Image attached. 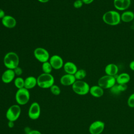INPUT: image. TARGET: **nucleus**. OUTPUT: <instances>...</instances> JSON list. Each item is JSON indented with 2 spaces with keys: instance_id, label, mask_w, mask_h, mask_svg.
<instances>
[{
  "instance_id": "22",
  "label": "nucleus",
  "mask_w": 134,
  "mask_h": 134,
  "mask_svg": "<svg viewBox=\"0 0 134 134\" xmlns=\"http://www.w3.org/2000/svg\"><path fill=\"white\" fill-rule=\"evenodd\" d=\"M14 84L17 89L24 88L25 85V79L20 76H17L14 79Z\"/></svg>"
},
{
  "instance_id": "3",
  "label": "nucleus",
  "mask_w": 134,
  "mask_h": 134,
  "mask_svg": "<svg viewBox=\"0 0 134 134\" xmlns=\"http://www.w3.org/2000/svg\"><path fill=\"white\" fill-rule=\"evenodd\" d=\"M37 85L41 88H50L54 84V78L51 73H42L37 77Z\"/></svg>"
},
{
  "instance_id": "19",
  "label": "nucleus",
  "mask_w": 134,
  "mask_h": 134,
  "mask_svg": "<svg viewBox=\"0 0 134 134\" xmlns=\"http://www.w3.org/2000/svg\"><path fill=\"white\" fill-rule=\"evenodd\" d=\"M36 85H37V80L35 76H29L25 79L24 87L27 90L34 88Z\"/></svg>"
},
{
  "instance_id": "6",
  "label": "nucleus",
  "mask_w": 134,
  "mask_h": 134,
  "mask_svg": "<svg viewBox=\"0 0 134 134\" xmlns=\"http://www.w3.org/2000/svg\"><path fill=\"white\" fill-rule=\"evenodd\" d=\"M21 108L20 105L14 104L11 105L6 112V117L8 121H15L20 116Z\"/></svg>"
},
{
  "instance_id": "28",
  "label": "nucleus",
  "mask_w": 134,
  "mask_h": 134,
  "mask_svg": "<svg viewBox=\"0 0 134 134\" xmlns=\"http://www.w3.org/2000/svg\"><path fill=\"white\" fill-rule=\"evenodd\" d=\"M83 4L82 0H75L73 3V6L75 8H80L82 7Z\"/></svg>"
},
{
  "instance_id": "15",
  "label": "nucleus",
  "mask_w": 134,
  "mask_h": 134,
  "mask_svg": "<svg viewBox=\"0 0 134 134\" xmlns=\"http://www.w3.org/2000/svg\"><path fill=\"white\" fill-rule=\"evenodd\" d=\"M76 80L74 75L66 73L61 77L60 82L63 86H72Z\"/></svg>"
},
{
  "instance_id": "13",
  "label": "nucleus",
  "mask_w": 134,
  "mask_h": 134,
  "mask_svg": "<svg viewBox=\"0 0 134 134\" xmlns=\"http://www.w3.org/2000/svg\"><path fill=\"white\" fill-rule=\"evenodd\" d=\"M15 74L13 70L7 69L2 73L1 76L2 81L5 84H8L12 82L15 79Z\"/></svg>"
},
{
  "instance_id": "31",
  "label": "nucleus",
  "mask_w": 134,
  "mask_h": 134,
  "mask_svg": "<svg viewBox=\"0 0 134 134\" xmlns=\"http://www.w3.org/2000/svg\"><path fill=\"white\" fill-rule=\"evenodd\" d=\"M27 134H42L41 132L38 130H31L27 132Z\"/></svg>"
},
{
  "instance_id": "4",
  "label": "nucleus",
  "mask_w": 134,
  "mask_h": 134,
  "mask_svg": "<svg viewBox=\"0 0 134 134\" xmlns=\"http://www.w3.org/2000/svg\"><path fill=\"white\" fill-rule=\"evenodd\" d=\"M90 86L89 84L83 80H76L72 85L73 91L79 95H85L89 93Z\"/></svg>"
},
{
  "instance_id": "10",
  "label": "nucleus",
  "mask_w": 134,
  "mask_h": 134,
  "mask_svg": "<svg viewBox=\"0 0 134 134\" xmlns=\"http://www.w3.org/2000/svg\"><path fill=\"white\" fill-rule=\"evenodd\" d=\"M41 114V107L39 104L38 102H33L30 105L28 115L30 119L32 120H36L38 119Z\"/></svg>"
},
{
  "instance_id": "17",
  "label": "nucleus",
  "mask_w": 134,
  "mask_h": 134,
  "mask_svg": "<svg viewBox=\"0 0 134 134\" xmlns=\"http://www.w3.org/2000/svg\"><path fill=\"white\" fill-rule=\"evenodd\" d=\"M63 68L64 72L66 74L72 75H74L75 72L78 70L76 65L71 61H67L64 63Z\"/></svg>"
},
{
  "instance_id": "9",
  "label": "nucleus",
  "mask_w": 134,
  "mask_h": 134,
  "mask_svg": "<svg viewBox=\"0 0 134 134\" xmlns=\"http://www.w3.org/2000/svg\"><path fill=\"white\" fill-rule=\"evenodd\" d=\"M105 124L102 120H95L92 122L89 127L88 131L90 134H101L105 129Z\"/></svg>"
},
{
  "instance_id": "1",
  "label": "nucleus",
  "mask_w": 134,
  "mask_h": 134,
  "mask_svg": "<svg viewBox=\"0 0 134 134\" xmlns=\"http://www.w3.org/2000/svg\"><path fill=\"white\" fill-rule=\"evenodd\" d=\"M104 23L109 26H116L121 21L120 14L117 10H110L106 12L102 16Z\"/></svg>"
},
{
  "instance_id": "12",
  "label": "nucleus",
  "mask_w": 134,
  "mask_h": 134,
  "mask_svg": "<svg viewBox=\"0 0 134 134\" xmlns=\"http://www.w3.org/2000/svg\"><path fill=\"white\" fill-rule=\"evenodd\" d=\"M1 22L5 27L9 29L15 28L17 25L16 19L13 16L9 15H6L1 19Z\"/></svg>"
},
{
  "instance_id": "5",
  "label": "nucleus",
  "mask_w": 134,
  "mask_h": 134,
  "mask_svg": "<svg viewBox=\"0 0 134 134\" xmlns=\"http://www.w3.org/2000/svg\"><path fill=\"white\" fill-rule=\"evenodd\" d=\"M15 100L18 105H25L30 99V93L28 90L24 87L18 89L15 94Z\"/></svg>"
},
{
  "instance_id": "7",
  "label": "nucleus",
  "mask_w": 134,
  "mask_h": 134,
  "mask_svg": "<svg viewBox=\"0 0 134 134\" xmlns=\"http://www.w3.org/2000/svg\"><path fill=\"white\" fill-rule=\"evenodd\" d=\"M97 85L102 87L104 90L110 89L116 84L115 76L108 75H104L101 76L98 80Z\"/></svg>"
},
{
  "instance_id": "29",
  "label": "nucleus",
  "mask_w": 134,
  "mask_h": 134,
  "mask_svg": "<svg viewBox=\"0 0 134 134\" xmlns=\"http://www.w3.org/2000/svg\"><path fill=\"white\" fill-rule=\"evenodd\" d=\"M13 70L15 72V75L17 76H20L23 74V72L22 68L19 66L16 67V68H15Z\"/></svg>"
},
{
  "instance_id": "24",
  "label": "nucleus",
  "mask_w": 134,
  "mask_h": 134,
  "mask_svg": "<svg viewBox=\"0 0 134 134\" xmlns=\"http://www.w3.org/2000/svg\"><path fill=\"white\" fill-rule=\"evenodd\" d=\"M41 69L43 71V73H51L53 69L49 61L42 63Z\"/></svg>"
},
{
  "instance_id": "36",
  "label": "nucleus",
  "mask_w": 134,
  "mask_h": 134,
  "mask_svg": "<svg viewBox=\"0 0 134 134\" xmlns=\"http://www.w3.org/2000/svg\"><path fill=\"white\" fill-rule=\"evenodd\" d=\"M39 2L41 3H46L49 2V0H37Z\"/></svg>"
},
{
  "instance_id": "2",
  "label": "nucleus",
  "mask_w": 134,
  "mask_h": 134,
  "mask_svg": "<svg viewBox=\"0 0 134 134\" xmlns=\"http://www.w3.org/2000/svg\"><path fill=\"white\" fill-rule=\"evenodd\" d=\"M3 63L7 69L14 70L19 66V57L18 54L13 51L8 52L4 57Z\"/></svg>"
},
{
  "instance_id": "35",
  "label": "nucleus",
  "mask_w": 134,
  "mask_h": 134,
  "mask_svg": "<svg viewBox=\"0 0 134 134\" xmlns=\"http://www.w3.org/2000/svg\"><path fill=\"white\" fill-rule=\"evenodd\" d=\"M84 4H90L94 2V0H82Z\"/></svg>"
},
{
  "instance_id": "20",
  "label": "nucleus",
  "mask_w": 134,
  "mask_h": 134,
  "mask_svg": "<svg viewBox=\"0 0 134 134\" xmlns=\"http://www.w3.org/2000/svg\"><path fill=\"white\" fill-rule=\"evenodd\" d=\"M116 80L117 84H127L130 80V76L128 73L123 72L117 75Z\"/></svg>"
},
{
  "instance_id": "30",
  "label": "nucleus",
  "mask_w": 134,
  "mask_h": 134,
  "mask_svg": "<svg viewBox=\"0 0 134 134\" xmlns=\"http://www.w3.org/2000/svg\"><path fill=\"white\" fill-rule=\"evenodd\" d=\"M118 84V88L120 90V91L121 92L125 91L127 89V84Z\"/></svg>"
},
{
  "instance_id": "34",
  "label": "nucleus",
  "mask_w": 134,
  "mask_h": 134,
  "mask_svg": "<svg viewBox=\"0 0 134 134\" xmlns=\"http://www.w3.org/2000/svg\"><path fill=\"white\" fill-rule=\"evenodd\" d=\"M129 66L130 68V69L132 70V71H134V60L131 61L129 63Z\"/></svg>"
},
{
  "instance_id": "8",
  "label": "nucleus",
  "mask_w": 134,
  "mask_h": 134,
  "mask_svg": "<svg viewBox=\"0 0 134 134\" xmlns=\"http://www.w3.org/2000/svg\"><path fill=\"white\" fill-rule=\"evenodd\" d=\"M34 55L36 60L41 63L48 61L50 57L48 51L42 47H37L34 51Z\"/></svg>"
},
{
  "instance_id": "26",
  "label": "nucleus",
  "mask_w": 134,
  "mask_h": 134,
  "mask_svg": "<svg viewBox=\"0 0 134 134\" xmlns=\"http://www.w3.org/2000/svg\"><path fill=\"white\" fill-rule=\"evenodd\" d=\"M127 105L130 108H134V93L129 96L127 99Z\"/></svg>"
},
{
  "instance_id": "33",
  "label": "nucleus",
  "mask_w": 134,
  "mask_h": 134,
  "mask_svg": "<svg viewBox=\"0 0 134 134\" xmlns=\"http://www.w3.org/2000/svg\"><path fill=\"white\" fill-rule=\"evenodd\" d=\"M5 15L6 14L4 10L3 9L0 8V19H2Z\"/></svg>"
},
{
  "instance_id": "27",
  "label": "nucleus",
  "mask_w": 134,
  "mask_h": 134,
  "mask_svg": "<svg viewBox=\"0 0 134 134\" xmlns=\"http://www.w3.org/2000/svg\"><path fill=\"white\" fill-rule=\"evenodd\" d=\"M109 90H110V93L113 95H119L121 93V92L120 91L118 88V86L117 84H116L115 85H114Z\"/></svg>"
},
{
  "instance_id": "16",
  "label": "nucleus",
  "mask_w": 134,
  "mask_h": 134,
  "mask_svg": "<svg viewBox=\"0 0 134 134\" xmlns=\"http://www.w3.org/2000/svg\"><path fill=\"white\" fill-rule=\"evenodd\" d=\"M89 93L94 97L100 98L103 96L104 90L98 85H95L90 87Z\"/></svg>"
},
{
  "instance_id": "11",
  "label": "nucleus",
  "mask_w": 134,
  "mask_h": 134,
  "mask_svg": "<svg viewBox=\"0 0 134 134\" xmlns=\"http://www.w3.org/2000/svg\"><path fill=\"white\" fill-rule=\"evenodd\" d=\"M49 62L53 69L54 70H59L63 68L64 63L62 57L57 54H54L51 56L49 58Z\"/></svg>"
},
{
  "instance_id": "14",
  "label": "nucleus",
  "mask_w": 134,
  "mask_h": 134,
  "mask_svg": "<svg viewBox=\"0 0 134 134\" xmlns=\"http://www.w3.org/2000/svg\"><path fill=\"white\" fill-rule=\"evenodd\" d=\"M113 5L118 10H126L131 5V0H114Z\"/></svg>"
},
{
  "instance_id": "25",
  "label": "nucleus",
  "mask_w": 134,
  "mask_h": 134,
  "mask_svg": "<svg viewBox=\"0 0 134 134\" xmlns=\"http://www.w3.org/2000/svg\"><path fill=\"white\" fill-rule=\"evenodd\" d=\"M50 91L51 93L53 94L54 95H59L61 93V89L60 87L55 84H53L50 88Z\"/></svg>"
},
{
  "instance_id": "23",
  "label": "nucleus",
  "mask_w": 134,
  "mask_h": 134,
  "mask_svg": "<svg viewBox=\"0 0 134 134\" xmlns=\"http://www.w3.org/2000/svg\"><path fill=\"white\" fill-rule=\"evenodd\" d=\"M74 75L76 80H83L86 76V71L83 69H78Z\"/></svg>"
},
{
  "instance_id": "18",
  "label": "nucleus",
  "mask_w": 134,
  "mask_h": 134,
  "mask_svg": "<svg viewBox=\"0 0 134 134\" xmlns=\"http://www.w3.org/2000/svg\"><path fill=\"white\" fill-rule=\"evenodd\" d=\"M104 71L106 75L115 76L118 73L119 69L116 64L109 63L106 65Z\"/></svg>"
},
{
  "instance_id": "32",
  "label": "nucleus",
  "mask_w": 134,
  "mask_h": 134,
  "mask_svg": "<svg viewBox=\"0 0 134 134\" xmlns=\"http://www.w3.org/2000/svg\"><path fill=\"white\" fill-rule=\"evenodd\" d=\"M7 125H8V127L9 128H13L14 127L15 122L14 121H8Z\"/></svg>"
},
{
  "instance_id": "21",
  "label": "nucleus",
  "mask_w": 134,
  "mask_h": 134,
  "mask_svg": "<svg viewBox=\"0 0 134 134\" xmlns=\"http://www.w3.org/2000/svg\"><path fill=\"white\" fill-rule=\"evenodd\" d=\"M120 18L122 22L130 23L134 19V13L131 10H125L120 14Z\"/></svg>"
}]
</instances>
